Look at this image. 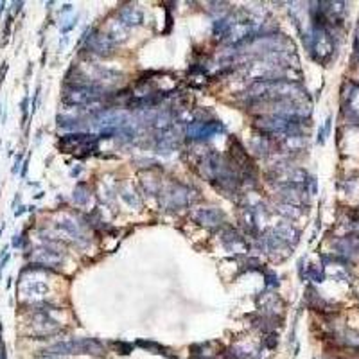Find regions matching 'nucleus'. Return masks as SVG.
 Masks as SVG:
<instances>
[{"label":"nucleus","instance_id":"f257e3e1","mask_svg":"<svg viewBox=\"0 0 359 359\" xmlns=\"http://www.w3.org/2000/svg\"><path fill=\"white\" fill-rule=\"evenodd\" d=\"M97 139L99 136H95V135H88V133L77 131V133H70V135L61 136L58 146H60L65 153H81L83 151L85 155H88V153L97 149Z\"/></svg>","mask_w":359,"mask_h":359},{"label":"nucleus","instance_id":"f03ea898","mask_svg":"<svg viewBox=\"0 0 359 359\" xmlns=\"http://www.w3.org/2000/svg\"><path fill=\"white\" fill-rule=\"evenodd\" d=\"M102 95V88L101 87H72L65 92L63 101L67 104H74V106H87L90 102L99 101Z\"/></svg>","mask_w":359,"mask_h":359},{"label":"nucleus","instance_id":"7ed1b4c3","mask_svg":"<svg viewBox=\"0 0 359 359\" xmlns=\"http://www.w3.org/2000/svg\"><path fill=\"white\" fill-rule=\"evenodd\" d=\"M162 203L165 205L167 208H180L185 207L192 201V196H190V189L182 183H171V185L163 187L162 189Z\"/></svg>","mask_w":359,"mask_h":359},{"label":"nucleus","instance_id":"20e7f679","mask_svg":"<svg viewBox=\"0 0 359 359\" xmlns=\"http://www.w3.org/2000/svg\"><path fill=\"white\" fill-rule=\"evenodd\" d=\"M54 239H67V241L77 242V244H87L88 237L83 234L81 227L70 217H61L54 225Z\"/></svg>","mask_w":359,"mask_h":359},{"label":"nucleus","instance_id":"39448f33","mask_svg":"<svg viewBox=\"0 0 359 359\" xmlns=\"http://www.w3.org/2000/svg\"><path fill=\"white\" fill-rule=\"evenodd\" d=\"M85 47L90 52L97 54V56H110L114 52L115 43L112 42V38L106 33H99V31H87L85 33Z\"/></svg>","mask_w":359,"mask_h":359},{"label":"nucleus","instance_id":"423d86ee","mask_svg":"<svg viewBox=\"0 0 359 359\" xmlns=\"http://www.w3.org/2000/svg\"><path fill=\"white\" fill-rule=\"evenodd\" d=\"M219 131H225V126L217 121H196L187 128V135L192 140H207Z\"/></svg>","mask_w":359,"mask_h":359},{"label":"nucleus","instance_id":"0eeeda50","mask_svg":"<svg viewBox=\"0 0 359 359\" xmlns=\"http://www.w3.org/2000/svg\"><path fill=\"white\" fill-rule=\"evenodd\" d=\"M192 217L196 223H200L205 228H219L221 225H225V214L219 208H200V210L192 212Z\"/></svg>","mask_w":359,"mask_h":359},{"label":"nucleus","instance_id":"6e6552de","mask_svg":"<svg viewBox=\"0 0 359 359\" xmlns=\"http://www.w3.org/2000/svg\"><path fill=\"white\" fill-rule=\"evenodd\" d=\"M33 327H34V333L40 334V336H50V334L60 330V323H58L56 320H52L47 311H36V313H34Z\"/></svg>","mask_w":359,"mask_h":359},{"label":"nucleus","instance_id":"1a4fd4ad","mask_svg":"<svg viewBox=\"0 0 359 359\" xmlns=\"http://www.w3.org/2000/svg\"><path fill=\"white\" fill-rule=\"evenodd\" d=\"M33 261L38 266H45V268H58V266L63 262V257L58 250L49 248V246H43L33 252Z\"/></svg>","mask_w":359,"mask_h":359},{"label":"nucleus","instance_id":"9d476101","mask_svg":"<svg viewBox=\"0 0 359 359\" xmlns=\"http://www.w3.org/2000/svg\"><path fill=\"white\" fill-rule=\"evenodd\" d=\"M47 291H49L47 284L38 282V280H25V282H22V286H20V295H22V298L29 300V302H34V303L40 302V300L47 295Z\"/></svg>","mask_w":359,"mask_h":359},{"label":"nucleus","instance_id":"9b49d317","mask_svg":"<svg viewBox=\"0 0 359 359\" xmlns=\"http://www.w3.org/2000/svg\"><path fill=\"white\" fill-rule=\"evenodd\" d=\"M221 241H223V244L227 246L228 250H232V252H239V254H244V252H248V248H250V246L246 244L244 239H242L234 228H225V230L221 232Z\"/></svg>","mask_w":359,"mask_h":359},{"label":"nucleus","instance_id":"f8f14e48","mask_svg":"<svg viewBox=\"0 0 359 359\" xmlns=\"http://www.w3.org/2000/svg\"><path fill=\"white\" fill-rule=\"evenodd\" d=\"M119 20L129 29V27L140 25L144 20V15L136 6H124V8L119 9Z\"/></svg>","mask_w":359,"mask_h":359},{"label":"nucleus","instance_id":"ddd939ff","mask_svg":"<svg viewBox=\"0 0 359 359\" xmlns=\"http://www.w3.org/2000/svg\"><path fill=\"white\" fill-rule=\"evenodd\" d=\"M275 232L277 235H279L280 239H282L284 242H287V244H296L298 242V235H300V232L296 230L295 227H293L291 223H280V225H277L275 227Z\"/></svg>","mask_w":359,"mask_h":359},{"label":"nucleus","instance_id":"4468645a","mask_svg":"<svg viewBox=\"0 0 359 359\" xmlns=\"http://www.w3.org/2000/svg\"><path fill=\"white\" fill-rule=\"evenodd\" d=\"M128 27L124 25V23L121 22V20H112L110 22V27H108V36L112 38V42L117 43V42H124V40H128Z\"/></svg>","mask_w":359,"mask_h":359},{"label":"nucleus","instance_id":"2eb2a0df","mask_svg":"<svg viewBox=\"0 0 359 359\" xmlns=\"http://www.w3.org/2000/svg\"><path fill=\"white\" fill-rule=\"evenodd\" d=\"M307 146V140L302 135H286L282 140V148L286 151H302Z\"/></svg>","mask_w":359,"mask_h":359},{"label":"nucleus","instance_id":"dca6fc26","mask_svg":"<svg viewBox=\"0 0 359 359\" xmlns=\"http://www.w3.org/2000/svg\"><path fill=\"white\" fill-rule=\"evenodd\" d=\"M275 210L279 212L280 215H284V217H287V219H296V217H300L302 215V210H300L296 205H289V203H280L275 207Z\"/></svg>","mask_w":359,"mask_h":359},{"label":"nucleus","instance_id":"f3484780","mask_svg":"<svg viewBox=\"0 0 359 359\" xmlns=\"http://www.w3.org/2000/svg\"><path fill=\"white\" fill-rule=\"evenodd\" d=\"M72 200H74V203L76 205H87L88 201H90V190H88V187L85 185V183H79V185L74 189V194H72Z\"/></svg>","mask_w":359,"mask_h":359},{"label":"nucleus","instance_id":"a211bd4d","mask_svg":"<svg viewBox=\"0 0 359 359\" xmlns=\"http://www.w3.org/2000/svg\"><path fill=\"white\" fill-rule=\"evenodd\" d=\"M252 149L257 153L259 156H266L269 153V142L266 136H255L252 140Z\"/></svg>","mask_w":359,"mask_h":359},{"label":"nucleus","instance_id":"6ab92c4d","mask_svg":"<svg viewBox=\"0 0 359 359\" xmlns=\"http://www.w3.org/2000/svg\"><path fill=\"white\" fill-rule=\"evenodd\" d=\"M119 194H121V200L126 201L129 207H140V200L136 198L135 190H131L128 185H122L121 190H119Z\"/></svg>","mask_w":359,"mask_h":359},{"label":"nucleus","instance_id":"aec40b11","mask_svg":"<svg viewBox=\"0 0 359 359\" xmlns=\"http://www.w3.org/2000/svg\"><path fill=\"white\" fill-rule=\"evenodd\" d=\"M330 122H333V119L329 117L325 121V124L320 128V131H318V144H325L327 136H329V133H330Z\"/></svg>","mask_w":359,"mask_h":359},{"label":"nucleus","instance_id":"412c9836","mask_svg":"<svg viewBox=\"0 0 359 359\" xmlns=\"http://www.w3.org/2000/svg\"><path fill=\"white\" fill-rule=\"evenodd\" d=\"M309 279L314 280V282H323V279H325V275H323V271L321 269H316L314 266H309Z\"/></svg>","mask_w":359,"mask_h":359},{"label":"nucleus","instance_id":"4be33fe9","mask_svg":"<svg viewBox=\"0 0 359 359\" xmlns=\"http://www.w3.org/2000/svg\"><path fill=\"white\" fill-rule=\"evenodd\" d=\"M279 286V277L275 273H266V287H277Z\"/></svg>","mask_w":359,"mask_h":359},{"label":"nucleus","instance_id":"5701e85b","mask_svg":"<svg viewBox=\"0 0 359 359\" xmlns=\"http://www.w3.org/2000/svg\"><path fill=\"white\" fill-rule=\"evenodd\" d=\"M77 23V16H72V18L67 20V23H61V33H68L72 27H76Z\"/></svg>","mask_w":359,"mask_h":359},{"label":"nucleus","instance_id":"b1692460","mask_svg":"<svg viewBox=\"0 0 359 359\" xmlns=\"http://www.w3.org/2000/svg\"><path fill=\"white\" fill-rule=\"evenodd\" d=\"M6 70H8V65L4 63V67H2V70H0V85H2V81H4V76H6Z\"/></svg>","mask_w":359,"mask_h":359},{"label":"nucleus","instance_id":"393cba45","mask_svg":"<svg viewBox=\"0 0 359 359\" xmlns=\"http://www.w3.org/2000/svg\"><path fill=\"white\" fill-rule=\"evenodd\" d=\"M20 160H22V156H16V162H15V167H13V173H18V167H20Z\"/></svg>","mask_w":359,"mask_h":359},{"label":"nucleus","instance_id":"a878e982","mask_svg":"<svg viewBox=\"0 0 359 359\" xmlns=\"http://www.w3.org/2000/svg\"><path fill=\"white\" fill-rule=\"evenodd\" d=\"M22 244V239H20V235H15L13 237V246H20Z\"/></svg>","mask_w":359,"mask_h":359},{"label":"nucleus","instance_id":"bb28decb","mask_svg":"<svg viewBox=\"0 0 359 359\" xmlns=\"http://www.w3.org/2000/svg\"><path fill=\"white\" fill-rule=\"evenodd\" d=\"M40 359H60V355H54V354H47L45 352V355H42Z\"/></svg>","mask_w":359,"mask_h":359},{"label":"nucleus","instance_id":"cd10ccee","mask_svg":"<svg viewBox=\"0 0 359 359\" xmlns=\"http://www.w3.org/2000/svg\"><path fill=\"white\" fill-rule=\"evenodd\" d=\"M79 173H81V167H77V169H72V171H70L72 176H77V174H79Z\"/></svg>","mask_w":359,"mask_h":359},{"label":"nucleus","instance_id":"c85d7f7f","mask_svg":"<svg viewBox=\"0 0 359 359\" xmlns=\"http://www.w3.org/2000/svg\"><path fill=\"white\" fill-rule=\"evenodd\" d=\"M23 212H25V207H20V210H16V212H15V215H22Z\"/></svg>","mask_w":359,"mask_h":359}]
</instances>
